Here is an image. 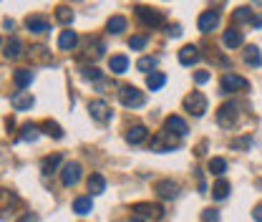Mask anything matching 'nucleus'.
Masks as SVG:
<instances>
[{
  "label": "nucleus",
  "mask_w": 262,
  "mask_h": 222,
  "mask_svg": "<svg viewBox=\"0 0 262 222\" xmlns=\"http://www.w3.org/2000/svg\"><path fill=\"white\" fill-rule=\"evenodd\" d=\"M119 101L126 109H139V106H144V94L136 86H121L119 89Z\"/></svg>",
  "instance_id": "nucleus-1"
},
{
  "label": "nucleus",
  "mask_w": 262,
  "mask_h": 222,
  "mask_svg": "<svg viewBox=\"0 0 262 222\" xmlns=\"http://www.w3.org/2000/svg\"><path fill=\"white\" fill-rule=\"evenodd\" d=\"M136 18H139V23L146 26V28H157V26L164 23L162 13L154 10V8H146V5H139V8H136Z\"/></svg>",
  "instance_id": "nucleus-2"
},
{
  "label": "nucleus",
  "mask_w": 262,
  "mask_h": 222,
  "mask_svg": "<svg viewBox=\"0 0 262 222\" xmlns=\"http://www.w3.org/2000/svg\"><path fill=\"white\" fill-rule=\"evenodd\" d=\"M177 147H179V136L171 134V131L157 134L154 142H151V149H154V152H171V149H177Z\"/></svg>",
  "instance_id": "nucleus-3"
},
{
  "label": "nucleus",
  "mask_w": 262,
  "mask_h": 222,
  "mask_svg": "<svg viewBox=\"0 0 262 222\" xmlns=\"http://www.w3.org/2000/svg\"><path fill=\"white\" fill-rule=\"evenodd\" d=\"M184 109L192 116H204V111H207V96L199 94V91H192V94L184 98Z\"/></svg>",
  "instance_id": "nucleus-4"
},
{
  "label": "nucleus",
  "mask_w": 262,
  "mask_h": 222,
  "mask_svg": "<svg viewBox=\"0 0 262 222\" xmlns=\"http://www.w3.org/2000/svg\"><path fill=\"white\" fill-rule=\"evenodd\" d=\"M220 86H222L225 94H232V91H245V89H250V81H247L245 76H237V73H225Z\"/></svg>",
  "instance_id": "nucleus-5"
},
{
  "label": "nucleus",
  "mask_w": 262,
  "mask_h": 222,
  "mask_svg": "<svg viewBox=\"0 0 262 222\" xmlns=\"http://www.w3.org/2000/svg\"><path fill=\"white\" fill-rule=\"evenodd\" d=\"M78 179H81V164H78V162H66L63 169H61V182H63V187L78 185Z\"/></svg>",
  "instance_id": "nucleus-6"
},
{
  "label": "nucleus",
  "mask_w": 262,
  "mask_h": 222,
  "mask_svg": "<svg viewBox=\"0 0 262 222\" xmlns=\"http://www.w3.org/2000/svg\"><path fill=\"white\" fill-rule=\"evenodd\" d=\"M237 104H222L220 106V111H217V124L220 127H225V129H229L234 122H237Z\"/></svg>",
  "instance_id": "nucleus-7"
},
{
  "label": "nucleus",
  "mask_w": 262,
  "mask_h": 222,
  "mask_svg": "<svg viewBox=\"0 0 262 222\" xmlns=\"http://www.w3.org/2000/svg\"><path fill=\"white\" fill-rule=\"evenodd\" d=\"M89 111H91V116L96 119L98 124H106V122L111 119V109H108V104H106L103 98H94V101L89 104Z\"/></svg>",
  "instance_id": "nucleus-8"
},
{
  "label": "nucleus",
  "mask_w": 262,
  "mask_h": 222,
  "mask_svg": "<svg viewBox=\"0 0 262 222\" xmlns=\"http://www.w3.org/2000/svg\"><path fill=\"white\" fill-rule=\"evenodd\" d=\"M217 26H220V13H217V10H204V13L199 15V21H196V28L202 33L214 31Z\"/></svg>",
  "instance_id": "nucleus-9"
},
{
  "label": "nucleus",
  "mask_w": 262,
  "mask_h": 222,
  "mask_svg": "<svg viewBox=\"0 0 262 222\" xmlns=\"http://www.w3.org/2000/svg\"><path fill=\"white\" fill-rule=\"evenodd\" d=\"M131 210H134V215H139V217H154V220L162 217V212H164L159 205H149V202H139V205H134Z\"/></svg>",
  "instance_id": "nucleus-10"
},
{
  "label": "nucleus",
  "mask_w": 262,
  "mask_h": 222,
  "mask_svg": "<svg viewBox=\"0 0 262 222\" xmlns=\"http://www.w3.org/2000/svg\"><path fill=\"white\" fill-rule=\"evenodd\" d=\"M33 98L31 91H15V94L10 96V106L15 109V111H26V109H31L33 106Z\"/></svg>",
  "instance_id": "nucleus-11"
},
{
  "label": "nucleus",
  "mask_w": 262,
  "mask_h": 222,
  "mask_svg": "<svg viewBox=\"0 0 262 222\" xmlns=\"http://www.w3.org/2000/svg\"><path fill=\"white\" fill-rule=\"evenodd\" d=\"M28 58H31V64H51V51L46 48V46H31L28 48Z\"/></svg>",
  "instance_id": "nucleus-12"
},
{
  "label": "nucleus",
  "mask_w": 262,
  "mask_h": 222,
  "mask_svg": "<svg viewBox=\"0 0 262 222\" xmlns=\"http://www.w3.org/2000/svg\"><path fill=\"white\" fill-rule=\"evenodd\" d=\"M157 192L162 199H174V197H179V185L171 179H162V182H157Z\"/></svg>",
  "instance_id": "nucleus-13"
},
{
  "label": "nucleus",
  "mask_w": 262,
  "mask_h": 222,
  "mask_svg": "<svg viewBox=\"0 0 262 222\" xmlns=\"http://www.w3.org/2000/svg\"><path fill=\"white\" fill-rule=\"evenodd\" d=\"M164 127H166V131H171V134H177L179 139H182V136H184V134L189 131V129H187V122H184L182 116H169Z\"/></svg>",
  "instance_id": "nucleus-14"
},
{
  "label": "nucleus",
  "mask_w": 262,
  "mask_h": 222,
  "mask_svg": "<svg viewBox=\"0 0 262 222\" xmlns=\"http://www.w3.org/2000/svg\"><path fill=\"white\" fill-rule=\"evenodd\" d=\"M26 28H28L31 33H48L51 31V23H48L46 18L31 15V18H26Z\"/></svg>",
  "instance_id": "nucleus-15"
},
{
  "label": "nucleus",
  "mask_w": 262,
  "mask_h": 222,
  "mask_svg": "<svg viewBox=\"0 0 262 222\" xmlns=\"http://www.w3.org/2000/svg\"><path fill=\"white\" fill-rule=\"evenodd\" d=\"M146 136H149V131H146L144 124H134V127L126 131V142H129V144H141Z\"/></svg>",
  "instance_id": "nucleus-16"
},
{
  "label": "nucleus",
  "mask_w": 262,
  "mask_h": 222,
  "mask_svg": "<svg viewBox=\"0 0 262 222\" xmlns=\"http://www.w3.org/2000/svg\"><path fill=\"white\" fill-rule=\"evenodd\" d=\"M18 205V197L8 190H0V215H8L13 207Z\"/></svg>",
  "instance_id": "nucleus-17"
},
{
  "label": "nucleus",
  "mask_w": 262,
  "mask_h": 222,
  "mask_svg": "<svg viewBox=\"0 0 262 222\" xmlns=\"http://www.w3.org/2000/svg\"><path fill=\"white\" fill-rule=\"evenodd\" d=\"M199 61V51H196V46H184L182 51H179V64L182 66H192Z\"/></svg>",
  "instance_id": "nucleus-18"
},
{
  "label": "nucleus",
  "mask_w": 262,
  "mask_h": 222,
  "mask_svg": "<svg viewBox=\"0 0 262 222\" xmlns=\"http://www.w3.org/2000/svg\"><path fill=\"white\" fill-rule=\"evenodd\" d=\"M31 81H33V71H28V68H18L15 73H13V84L23 91L26 86H31Z\"/></svg>",
  "instance_id": "nucleus-19"
},
{
  "label": "nucleus",
  "mask_w": 262,
  "mask_h": 222,
  "mask_svg": "<svg viewBox=\"0 0 262 222\" xmlns=\"http://www.w3.org/2000/svg\"><path fill=\"white\" fill-rule=\"evenodd\" d=\"M23 56V41L20 38H10L5 43V58H20Z\"/></svg>",
  "instance_id": "nucleus-20"
},
{
  "label": "nucleus",
  "mask_w": 262,
  "mask_h": 222,
  "mask_svg": "<svg viewBox=\"0 0 262 222\" xmlns=\"http://www.w3.org/2000/svg\"><path fill=\"white\" fill-rule=\"evenodd\" d=\"M76 43H78V35L73 31H63L58 35V48H61V51H73Z\"/></svg>",
  "instance_id": "nucleus-21"
},
{
  "label": "nucleus",
  "mask_w": 262,
  "mask_h": 222,
  "mask_svg": "<svg viewBox=\"0 0 262 222\" xmlns=\"http://www.w3.org/2000/svg\"><path fill=\"white\" fill-rule=\"evenodd\" d=\"M61 162H63V157L61 154H53V157H46L43 162H40V172L43 174H53L58 167H61Z\"/></svg>",
  "instance_id": "nucleus-22"
},
{
  "label": "nucleus",
  "mask_w": 262,
  "mask_h": 222,
  "mask_svg": "<svg viewBox=\"0 0 262 222\" xmlns=\"http://www.w3.org/2000/svg\"><path fill=\"white\" fill-rule=\"evenodd\" d=\"M222 41H225V46L227 48H237V46H242V31H237V28H229V31H225V35H222Z\"/></svg>",
  "instance_id": "nucleus-23"
},
{
  "label": "nucleus",
  "mask_w": 262,
  "mask_h": 222,
  "mask_svg": "<svg viewBox=\"0 0 262 222\" xmlns=\"http://www.w3.org/2000/svg\"><path fill=\"white\" fill-rule=\"evenodd\" d=\"M164 84H166V76H164L162 71H151V73L146 76V86H149L151 91H159Z\"/></svg>",
  "instance_id": "nucleus-24"
},
{
  "label": "nucleus",
  "mask_w": 262,
  "mask_h": 222,
  "mask_svg": "<svg viewBox=\"0 0 262 222\" xmlns=\"http://www.w3.org/2000/svg\"><path fill=\"white\" fill-rule=\"evenodd\" d=\"M229 190H232V187H229V182L225 179V177H220V179H217V185L212 187V197H214V199H227Z\"/></svg>",
  "instance_id": "nucleus-25"
},
{
  "label": "nucleus",
  "mask_w": 262,
  "mask_h": 222,
  "mask_svg": "<svg viewBox=\"0 0 262 222\" xmlns=\"http://www.w3.org/2000/svg\"><path fill=\"white\" fill-rule=\"evenodd\" d=\"M108 68H111V73H126V68H129V58H126V56H111Z\"/></svg>",
  "instance_id": "nucleus-26"
},
{
  "label": "nucleus",
  "mask_w": 262,
  "mask_h": 222,
  "mask_svg": "<svg viewBox=\"0 0 262 222\" xmlns=\"http://www.w3.org/2000/svg\"><path fill=\"white\" fill-rule=\"evenodd\" d=\"M106 28H108V33H124L126 31V18L124 15H114V18H108V23H106Z\"/></svg>",
  "instance_id": "nucleus-27"
},
{
  "label": "nucleus",
  "mask_w": 262,
  "mask_h": 222,
  "mask_svg": "<svg viewBox=\"0 0 262 222\" xmlns=\"http://www.w3.org/2000/svg\"><path fill=\"white\" fill-rule=\"evenodd\" d=\"M40 129H43V134H48V136H53V139H63V129L58 127L56 122H51V119H46V122L40 124Z\"/></svg>",
  "instance_id": "nucleus-28"
},
{
  "label": "nucleus",
  "mask_w": 262,
  "mask_h": 222,
  "mask_svg": "<svg viewBox=\"0 0 262 222\" xmlns=\"http://www.w3.org/2000/svg\"><path fill=\"white\" fill-rule=\"evenodd\" d=\"M245 64L247 66L262 64V56H260V48H257V46H247V51H245Z\"/></svg>",
  "instance_id": "nucleus-29"
},
{
  "label": "nucleus",
  "mask_w": 262,
  "mask_h": 222,
  "mask_svg": "<svg viewBox=\"0 0 262 222\" xmlns=\"http://www.w3.org/2000/svg\"><path fill=\"white\" fill-rule=\"evenodd\" d=\"M103 190H106V179H103L101 174H91V177H89V192H91V194H101Z\"/></svg>",
  "instance_id": "nucleus-30"
},
{
  "label": "nucleus",
  "mask_w": 262,
  "mask_h": 222,
  "mask_svg": "<svg viewBox=\"0 0 262 222\" xmlns=\"http://www.w3.org/2000/svg\"><path fill=\"white\" fill-rule=\"evenodd\" d=\"M91 207H94V205H91V197H78V199L73 202V212H76V215H89Z\"/></svg>",
  "instance_id": "nucleus-31"
},
{
  "label": "nucleus",
  "mask_w": 262,
  "mask_h": 222,
  "mask_svg": "<svg viewBox=\"0 0 262 222\" xmlns=\"http://www.w3.org/2000/svg\"><path fill=\"white\" fill-rule=\"evenodd\" d=\"M209 172L214 174V177H222L225 172H227V162L222 157H214V159H209Z\"/></svg>",
  "instance_id": "nucleus-32"
},
{
  "label": "nucleus",
  "mask_w": 262,
  "mask_h": 222,
  "mask_svg": "<svg viewBox=\"0 0 262 222\" xmlns=\"http://www.w3.org/2000/svg\"><path fill=\"white\" fill-rule=\"evenodd\" d=\"M56 21H58L61 26H71V23H73V10L66 8V5L56 8Z\"/></svg>",
  "instance_id": "nucleus-33"
},
{
  "label": "nucleus",
  "mask_w": 262,
  "mask_h": 222,
  "mask_svg": "<svg viewBox=\"0 0 262 222\" xmlns=\"http://www.w3.org/2000/svg\"><path fill=\"white\" fill-rule=\"evenodd\" d=\"M232 21L234 23H252V10L250 8H237L232 13Z\"/></svg>",
  "instance_id": "nucleus-34"
},
{
  "label": "nucleus",
  "mask_w": 262,
  "mask_h": 222,
  "mask_svg": "<svg viewBox=\"0 0 262 222\" xmlns=\"http://www.w3.org/2000/svg\"><path fill=\"white\" fill-rule=\"evenodd\" d=\"M20 139H23V142H35V139H38V127H35V124H26L23 131H20Z\"/></svg>",
  "instance_id": "nucleus-35"
},
{
  "label": "nucleus",
  "mask_w": 262,
  "mask_h": 222,
  "mask_svg": "<svg viewBox=\"0 0 262 222\" xmlns=\"http://www.w3.org/2000/svg\"><path fill=\"white\" fill-rule=\"evenodd\" d=\"M136 68H139V71L157 68V58H154V56H144V58H139V61H136Z\"/></svg>",
  "instance_id": "nucleus-36"
},
{
  "label": "nucleus",
  "mask_w": 262,
  "mask_h": 222,
  "mask_svg": "<svg viewBox=\"0 0 262 222\" xmlns=\"http://www.w3.org/2000/svg\"><path fill=\"white\" fill-rule=\"evenodd\" d=\"M144 46H146V35H131L129 48H134V51H141Z\"/></svg>",
  "instance_id": "nucleus-37"
},
{
  "label": "nucleus",
  "mask_w": 262,
  "mask_h": 222,
  "mask_svg": "<svg viewBox=\"0 0 262 222\" xmlns=\"http://www.w3.org/2000/svg\"><path fill=\"white\" fill-rule=\"evenodd\" d=\"M101 76H103V73L98 71L96 66H86V68H83V78H91V81H98Z\"/></svg>",
  "instance_id": "nucleus-38"
},
{
  "label": "nucleus",
  "mask_w": 262,
  "mask_h": 222,
  "mask_svg": "<svg viewBox=\"0 0 262 222\" xmlns=\"http://www.w3.org/2000/svg\"><path fill=\"white\" fill-rule=\"evenodd\" d=\"M250 144H252V139L250 136H242V139H234L232 142V149H247Z\"/></svg>",
  "instance_id": "nucleus-39"
},
{
  "label": "nucleus",
  "mask_w": 262,
  "mask_h": 222,
  "mask_svg": "<svg viewBox=\"0 0 262 222\" xmlns=\"http://www.w3.org/2000/svg\"><path fill=\"white\" fill-rule=\"evenodd\" d=\"M202 217H204V222H217L220 220L217 210H204V215H202Z\"/></svg>",
  "instance_id": "nucleus-40"
},
{
  "label": "nucleus",
  "mask_w": 262,
  "mask_h": 222,
  "mask_svg": "<svg viewBox=\"0 0 262 222\" xmlns=\"http://www.w3.org/2000/svg\"><path fill=\"white\" fill-rule=\"evenodd\" d=\"M194 81H196V84H207V81H209V71H196Z\"/></svg>",
  "instance_id": "nucleus-41"
},
{
  "label": "nucleus",
  "mask_w": 262,
  "mask_h": 222,
  "mask_svg": "<svg viewBox=\"0 0 262 222\" xmlns=\"http://www.w3.org/2000/svg\"><path fill=\"white\" fill-rule=\"evenodd\" d=\"M169 35H174V38H179V35H182V26H179V23H174V26H169Z\"/></svg>",
  "instance_id": "nucleus-42"
},
{
  "label": "nucleus",
  "mask_w": 262,
  "mask_h": 222,
  "mask_svg": "<svg viewBox=\"0 0 262 222\" xmlns=\"http://www.w3.org/2000/svg\"><path fill=\"white\" fill-rule=\"evenodd\" d=\"M252 217H255L257 222H262V205H257V207L252 210Z\"/></svg>",
  "instance_id": "nucleus-43"
},
{
  "label": "nucleus",
  "mask_w": 262,
  "mask_h": 222,
  "mask_svg": "<svg viewBox=\"0 0 262 222\" xmlns=\"http://www.w3.org/2000/svg\"><path fill=\"white\" fill-rule=\"evenodd\" d=\"M3 26H5V28H10V31H13V26H15V23H13V21H10V18H5V21H3Z\"/></svg>",
  "instance_id": "nucleus-44"
},
{
  "label": "nucleus",
  "mask_w": 262,
  "mask_h": 222,
  "mask_svg": "<svg viewBox=\"0 0 262 222\" xmlns=\"http://www.w3.org/2000/svg\"><path fill=\"white\" fill-rule=\"evenodd\" d=\"M18 222H35V215H26L23 220H18Z\"/></svg>",
  "instance_id": "nucleus-45"
},
{
  "label": "nucleus",
  "mask_w": 262,
  "mask_h": 222,
  "mask_svg": "<svg viewBox=\"0 0 262 222\" xmlns=\"http://www.w3.org/2000/svg\"><path fill=\"white\" fill-rule=\"evenodd\" d=\"M129 222H146V220H144V217H139V215H131Z\"/></svg>",
  "instance_id": "nucleus-46"
},
{
  "label": "nucleus",
  "mask_w": 262,
  "mask_h": 222,
  "mask_svg": "<svg viewBox=\"0 0 262 222\" xmlns=\"http://www.w3.org/2000/svg\"><path fill=\"white\" fill-rule=\"evenodd\" d=\"M0 43H3V41H0Z\"/></svg>",
  "instance_id": "nucleus-47"
}]
</instances>
